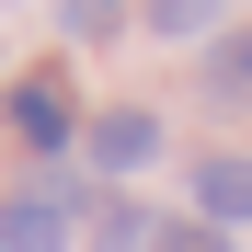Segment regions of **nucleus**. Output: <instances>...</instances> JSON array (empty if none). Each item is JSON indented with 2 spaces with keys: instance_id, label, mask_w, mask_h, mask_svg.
<instances>
[{
  "instance_id": "1",
  "label": "nucleus",
  "mask_w": 252,
  "mask_h": 252,
  "mask_svg": "<svg viewBox=\"0 0 252 252\" xmlns=\"http://www.w3.org/2000/svg\"><path fill=\"white\" fill-rule=\"evenodd\" d=\"M12 138H23V149H69V138H80L69 69H23V80H12Z\"/></svg>"
},
{
  "instance_id": "2",
  "label": "nucleus",
  "mask_w": 252,
  "mask_h": 252,
  "mask_svg": "<svg viewBox=\"0 0 252 252\" xmlns=\"http://www.w3.org/2000/svg\"><path fill=\"white\" fill-rule=\"evenodd\" d=\"M195 218L206 229H252V160H195Z\"/></svg>"
},
{
  "instance_id": "3",
  "label": "nucleus",
  "mask_w": 252,
  "mask_h": 252,
  "mask_svg": "<svg viewBox=\"0 0 252 252\" xmlns=\"http://www.w3.org/2000/svg\"><path fill=\"white\" fill-rule=\"evenodd\" d=\"M92 160H103V172H138V160H160V115H138V103L92 115Z\"/></svg>"
},
{
  "instance_id": "4",
  "label": "nucleus",
  "mask_w": 252,
  "mask_h": 252,
  "mask_svg": "<svg viewBox=\"0 0 252 252\" xmlns=\"http://www.w3.org/2000/svg\"><path fill=\"white\" fill-rule=\"evenodd\" d=\"M69 229H80L69 195H23L12 218H0V252H69Z\"/></svg>"
},
{
  "instance_id": "5",
  "label": "nucleus",
  "mask_w": 252,
  "mask_h": 252,
  "mask_svg": "<svg viewBox=\"0 0 252 252\" xmlns=\"http://www.w3.org/2000/svg\"><path fill=\"white\" fill-rule=\"evenodd\" d=\"M206 92H218V103H252V23L229 34L218 58H206Z\"/></svg>"
},
{
  "instance_id": "6",
  "label": "nucleus",
  "mask_w": 252,
  "mask_h": 252,
  "mask_svg": "<svg viewBox=\"0 0 252 252\" xmlns=\"http://www.w3.org/2000/svg\"><path fill=\"white\" fill-rule=\"evenodd\" d=\"M229 0H149V34H206Z\"/></svg>"
},
{
  "instance_id": "7",
  "label": "nucleus",
  "mask_w": 252,
  "mask_h": 252,
  "mask_svg": "<svg viewBox=\"0 0 252 252\" xmlns=\"http://www.w3.org/2000/svg\"><path fill=\"white\" fill-rule=\"evenodd\" d=\"M58 12H69V34H115V23H126V0H58Z\"/></svg>"
},
{
  "instance_id": "8",
  "label": "nucleus",
  "mask_w": 252,
  "mask_h": 252,
  "mask_svg": "<svg viewBox=\"0 0 252 252\" xmlns=\"http://www.w3.org/2000/svg\"><path fill=\"white\" fill-rule=\"evenodd\" d=\"M149 252H218V229H149Z\"/></svg>"
}]
</instances>
